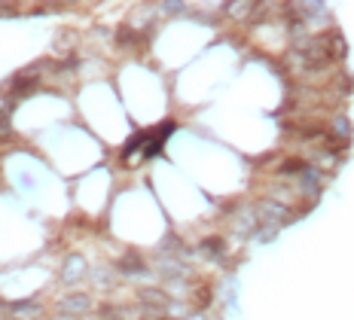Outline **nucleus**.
<instances>
[{"instance_id":"nucleus-2","label":"nucleus","mask_w":354,"mask_h":320,"mask_svg":"<svg viewBox=\"0 0 354 320\" xmlns=\"http://www.w3.org/2000/svg\"><path fill=\"white\" fill-rule=\"evenodd\" d=\"M83 272H86L83 259H80V256H71V259H68V269H64V281H73V274H77V278H80V274H83Z\"/></svg>"},{"instance_id":"nucleus-1","label":"nucleus","mask_w":354,"mask_h":320,"mask_svg":"<svg viewBox=\"0 0 354 320\" xmlns=\"http://www.w3.org/2000/svg\"><path fill=\"white\" fill-rule=\"evenodd\" d=\"M86 308H88V296H83V293H71L68 299L58 305V311H62V314H83Z\"/></svg>"}]
</instances>
